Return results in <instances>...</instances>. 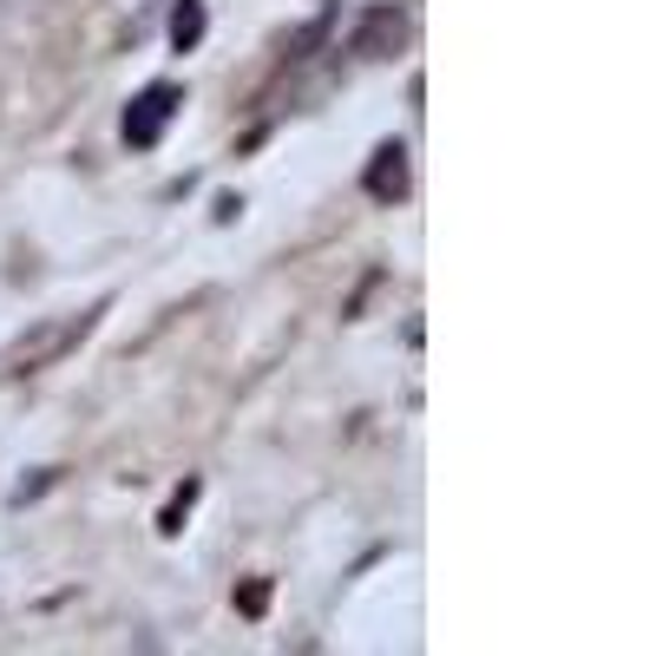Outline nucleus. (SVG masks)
<instances>
[{
  "label": "nucleus",
  "instance_id": "obj_1",
  "mask_svg": "<svg viewBox=\"0 0 656 656\" xmlns=\"http://www.w3.org/2000/svg\"><path fill=\"white\" fill-rule=\"evenodd\" d=\"M184 105V92L164 79V85H145L132 105H125V119H119V132H125V145L132 151H145V145H158V132L171 125V112Z\"/></svg>",
  "mask_w": 656,
  "mask_h": 656
},
{
  "label": "nucleus",
  "instance_id": "obj_2",
  "mask_svg": "<svg viewBox=\"0 0 656 656\" xmlns=\"http://www.w3.org/2000/svg\"><path fill=\"white\" fill-rule=\"evenodd\" d=\"M401 47H407V13L401 7H367L362 33H355V53L362 60H394Z\"/></svg>",
  "mask_w": 656,
  "mask_h": 656
},
{
  "label": "nucleus",
  "instance_id": "obj_3",
  "mask_svg": "<svg viewBox=\"0 0 656 656\" xmlns=\"http://www.w3.org/2000/svg\"><path fill=\"white\" fill-rule=\"evenodd\" d=\"M85 322H92V315H73V322H60V329H33V335H27V342H20V349H13L0 367H7V374H33L47 355H60V349L73 342L79 329H85Z\"/></svg>",
  "mask_w": 656,
  "mask_h": 656
},
{
  "label": "nucleus",
  "instance_id": "obj_4",
  "mask_svg": "<svg viewBox=\"0 0 656 656\" xmlns=\"http://www.w3.org/2000/svg\"><path fill=\"white\" fill-rule=\"evenodd\" d=\"M367 198H381V204H401L407 198V145H381L367 158Z\"/></svg>",
  "mask_w": 656,
  "mask_h": 656
},
{
  "label": "nucleus",
  "instance_id": "obj_5",
  "mask_svg": "<svg viewBox=\"0 0 656 656\" xmlns=\"http://www.w3.org/2000/svg\"><path fill=\"white\" fill-rule=\"evenodd\" d=\"M198 40H204V0H178V7H171V47L191 53Z\"/></svg>",
  "mask_w": 656,
  "mask_h": 656
},
{
  "label": "nucleus",
  "instance_id": "obj_6",
  "mask_svg": "<svg viewBox=\"0 0 656 656\" xmlns=\"http://www.w3.org/2000/svg\"><path fill=\"white\" fill-rule=\"evenodd\" d=\"M191 499H198V480H184V486H178V499L164 506V518H158V532H164V538H171V532H184V512H191Z\"/></svg>",
  "mask_w": 656,
  "mask_h": 656
},
{
  "label": "nucleus",
  "instance_id": "obj_7",
  "mask_svg": "<svg viewBox=\"0 0 656 656\" xmlns=\"http://www.w3.org/2000/svg\"><path fill=\"white\" fill-rule=\"evenodd\" d=\"M263 604H270V584H243V591H236V610H243V617H263Z\"/></svg>",
  "mask_w": 656,
  "mask_h": 656
}]
</instances>
